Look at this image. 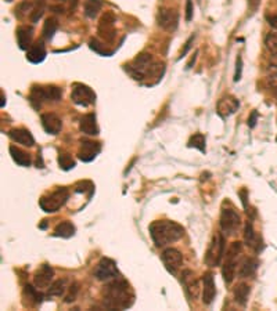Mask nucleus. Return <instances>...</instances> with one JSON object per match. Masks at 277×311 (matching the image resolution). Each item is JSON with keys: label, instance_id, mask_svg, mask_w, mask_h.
<instances>
[{"label": "nucleus", "instance_id": "33", "mask_svg": "<svg viewBox=\"0 0 277 311\" xmlns=\"http://www.w3.org/2000/svg\"><path fill=\"white\" fill-rule=\"evenodd\" d=\"M187 147L189 148H197L198 151L204 153L205 152V135L201 134V133H197V134L191 135L190 140L187 143Z\"/></svg>", "mask_w": 277, "mask_h": 311}, {"label": "nucleus", "instance_id": "12", "mask_svg": "<svg viewBox=\"0 0 277 311\" xmlns=\"http://www.w3.org/2000/svg\"><path fill=\"white\" fill-rule=\"evenodd\" d=\"M118 274L119 273L115 262L111 260V259H107V257H103L100 262H99V264L96 266L95 277L99 281L113 280V278H117Z\"/></svg>", "mask_w": 277, "mask_h": 311}, {"label": "nucleus", "instance_id": "35", "mask_svg": "<svg viewBox=\"0 0 277 311\" xmlns=\"http://www.w3.org/2000/svg\"><path fill=\"white\" fill-rule=\"evenodd\" d=\"M89 47H90L91 50H95L96 53H99L100 55H104V57H109V55L113 54V51L107 49V46H105L104 43L97 41V39H90Z\"/></svg>", "mask_w": 277, "mask_h": 311}, {"label": "nucleus", "instance_id": "44", "mask_svg": "<svg viewBox=\"0 0 277 311\" xmlns=\"http://www.w3.org/2000/svg\"><path fill=\"white\" fill-rule=\"evenodd\" d=\"M194 41V36H191L190 39H189V41L186 42V46H184V50H182V53H180V59H182L183 55H186V53L187 51H189V50H190V47H191V42Z\"/></svg>", "mask_w": 277, "mask_h": 311}, {"label": "nucleus", "instance_id": "6", "mask_svg": "<svg viewBox=\"0 0 277 311\" xmlns=\"http://www.w3.org/2000/svg\"><path fill=\"white\" fill-rule=\"evenodd\" d=\"M241 253V242L234 241L226 253V260L223 263L222 267V275L225 284L230 285L233 280L236 278V271H237V260H238V255Z\"/></svg>", "mask_w": 277, "mask_h": 311}, {"label": "nucleus", "instance_id": "42", "mask_svg": "<svg viewBox=\"0 0 277 311\" xmlns=\"http://www.w3.org/2000/svg\"><path fill=\"white\" fill-rule=\"evenodd\" d=\"M266 21L273 29H277V14H269L266 15Z\"/></svg>", "mask_w": 277, "mask_h": 311}, {"label": "nucleus", "instance_id": "14", "mask_svg": "<svg viewBox=\"0 0 277 311\" xmlns=\"http://www.w3.org/2000/svg\"><path fill=\"white\" fill-rule=\"evenodd\" d=\"M100 143L91 140H81L79 151H78V158L81 159L82 162H91L100 153Z\"/></svg>", "mask_w": 277, "mask_h": 311}, {"label": "nucleus", "instance_id": "16", "mask_svg": "<svg viewBox=\"0 0 277 311\" xmlns=\"http://www.w3.org/2000/svg\"><path fill=\"white\" fill-rule=\"evenodd\" d=\"M53 277H54L53 267L49 266L47 263H45V264H42V266L38 268L35 275H33V284L39 289L49 288L51 285V281H53Z\"/></svg>", "mask_w": 277, "mask_h": 311}, {"label": "nucleus", "instance_id": "5", "mask_svg": "<svg viewBox=\"0 0 277 311\" xmlns=\"http://www.w3.org/2000/svg\"><path fill=\"white\" fill-rule=\"evenodd\" d=\"M69 199V191L65 187H60V188L51 191L49 194L43 195L39 199V206L43 212L46 213H56L67 203Z\"/></svg>", "mask_w": 277, "mask_h": 311}, {"label": "nucleus", "instance_id": "19", "mask_svg": "<svg viewBox=\"0 0 277 311\" xmlns=\"http://www.w3.org/2000/svg\"><path fill=\"white\" fill-rule=\"evenodd\" d=\"M41 122L46 133L49 134H59L63 129V122L56 113H43L41 116Z\"/></svg>", "mask_w": 277, "mask_h": 311}, {"label": "nucleus", "instance_id": "22", "mask_svg": "<svg viewBox=\"0 0 277 311\" xmlns=\"http://www.w3.org/2000/svg\"><path fill=\"white\" fill-rule=\"evenodd\" d=\"M27 59L32 64H41L46 59V46L42 41L35 42L33 45L28 49Z\"/></svg>", "mask_w": 277, "mask_h": 311}, {"label": "nucleus", "instance_id": "45", "mask_svg": "<svg viewBox=\"0 0 277 311\" xmlns=\"http://www.w3.org/2000/svg\"><path fill=\"white\" fill-rule=\"evenodd\" d=\"M240 197H241V202H243V205L247 207V191L246 189H241Z\"/></svg>", "mask_w": 277, "mask_h": 311}, {"label": "nucleus", "instance_id": "37", "mask_svg": "<svg viewBox=\"0 0 277 311\" xmlns=\"http://www.w3.org/2000/svg\"><path fill=\"white\" fill-rule=\"evenodd\" d=\"M265 45H266V49L269 50V53H272L273 55H277V33H269L266 39H265Z\"/></svg>", "mask_w": 277, "mask_h": 311}, {"label": "nucleus", "instance_id": "49", "mask_svg": "<svg viewBox=\"0 0 277 311\" xmlns=\"http://www.w3.org/2000/svg\"><path fill=\"white\" fill-rule=\"evenodd\" d=\"M5 107V93L2 91V108Z\"/></svg>", "mask_w": 277, "mask_h": 311}, {"label": "nucleus", "instance_id": "1", "mask_svg": "<svg viewBox=\"0 0 277 311\" xmlns=\"http://www.w3.org/2000/svg\"><path fill=\"white\" fill-rule=\"evenodd\" d=\"M103 299L107 308L125 310L135 303V293L129 282L125 280H114L103 289Z\"/></svg>", "mask_w": 277, "mask_h": 311}, {"label": "nucleus", "instance_id": "30", "mask_svg": "<svg viewBox=\"0 0 277 311\" xmlns=\"http://www.w3.org/2000/svg\"><path fill=\"white\" fill-rule=\"evenodd\" d=\"M248 296H250V286L247 284H240L234 288V300L240 306H246Z\"/></svg>", "mask_w": 277, "mask_h": 311}, {"label": "nucleus", "instance_id": "34", "mask_svg": "<svg viewBox=\"0 0 277 311\" xmlns=\"http://www.w3.org/2000/svg\"><path fill=\"white\" fill-rule=\"evenodd\" d=\"M59 165L63 170H71L77 166V162L73 161L72 157L67 152H60L59 155Z\"/></svg>", "mask_w": 277, "mask_h": 311}, {"label": "nucleus", "instance_id": "47", "mask_svg": "<svg viewBox=\"0 0 277 311\" xmlns=\"http://www.w3.org/2000/svg\"><path fill=\"white\" fill-rule=\"evenodd\" d=\"M248 2H250V6L251 7H252V9H256V7H258V5H259V2H261V0H248Z\"/></svg>", "mask_w": 277, "mask_h": 311}, {"label": "nucleus", "instance_id": "7", "mask_svg": "<svg viewBox=\"0 0 277 311\" xmlns=\"http://www.w3.org/2000/svg\"><path fill=\"white\" fill-rule=\"evenodd\" d=\"M225 249H226V242H225V237L222 234H216L212 239V242L209 245L207 255H205L204 262L207 266L216 267L220 264L225 255Z\"/></svg>", "mask_w": 277, "mask_h": 311}, {"label": "nucleus", "instance_id": "25", "mask_svg": "<svg viewBox=\"0 0 277 311\" xmlns=\"http://www.w3.org/2000/svg\"><path fill=\"white\" fill-rule=\"evenodd\" d=\"M10 155H11V158L17 165L23 167H28L31 166V157H29V153H27L25 151H23L21 148H17V147H14L11 145L10 147Z\"/></svg>", "mask_w": 277, "mask_h": 311}, {"label": "nucleus", "instance_id": "46", "mask_svg": "<svg viewBox=\"0 0 277 311\" xmlns=\"http://www.w3.org/2000/svg\"><path fill=\"white\" fill-rule=\"evenodd\" d=\"M195 59H197V53H195V54L193 55V57H191V60H190V61H189V63H187V65H186V68H187V69H190V68L193 67V64L195 63Z\"/></svg>", "mask_w": 277, "mask_h": 311}, {"label": "nucleus", "instance_id": "4", "mask_svg": "<svg viewBox=\"0 0 277 311\" xmlns=\"http://www.w3.org/2000/svg\"><path fill=\"white\" fill-rule=\"evenodd\" d=\"M63 97V91L57 86L33 85L29 93V103L35 109H39L43 103H57Z\"/></svg>", "mask_w": 277, "mask_h": 311}, {"label": "nucleus", "instance_id": "24", "mask_svg": "<svg viewBox=\"0 0 277 311\" xmlns=\"http://www.w3.org/2000/svg\"><path fill=\"white\" fill-rule=\"evenodd\" d=\"M79 130L87 135L99 134V126H97V122H96L95 113H86L85 116L81 118V122H79Z\"/></svg>", "mask_w": 277, "mask_h": 311}, {"label": "nucleus", "instance_id": "8", "mask_svg": "<svg viewBox=\"0 0 277 311\" xmlns=\"http://www.w3.org/2000/svg\"><path fill=\"white\" fill-rule=\"evenodd\" d=\"M115 23H117V17L113 11H105L101 15L99 25H97V33L99 36L104 42L109 43L115 39Z\"/></svg>", "mask_w": 277, "mask_h": 311}, {"label": "nucleus", "instance_id": "26", "mask_svg": "<svg viewBox=\"0 0 277 311\" xmlns=\"http://www.w3.org/2000/svg\"><path fill=\"white\" fill-rule=\"evenodd\" d=\"M244 239H246V244L248 245V246H251V248H254L256 252H259L261 250V246H259V242H261V238L259 237H256V234H255L254 231V226H252V223H251L250 220L247 221L246 224V230H244Z\"/></svg>", "mask_w": 277, "mask_h": 311}, {"label": "nucleus", "instance_id": "15", "mask_svg": "<svg viewBox=\"0 0 277 311\" xmlns=\"http://www.w3.org/2000/svg\"><path fill=\"white\" fill-rule=\"evenodd\" d=\"M182 284L184 286L187 296L190 300H197L200 296V282L195 278V274L191 270H184L182 273Z\"/></svg>", "mask_w": 277, "mask_h": 311}, {"label": "nucleus", "instance_id": "36", "mask_svg": "<svg viewBox=\"0 0 277 311\" xmlns=\"http://www.w3.org/2000/svg\"><path fill=\"white\" fill-rule=\"evenodd\" d=\"M46 9V2L45 0H38L36 6H35V9L32 11V14L29 15V18H31L32 23H38L39 20L43 17V13H45Z\"/></svg>", "mask_w": 277, "mask_h": 311}, {"label": "nucleus", "instance_id": "18", "mask_svg": "<svg viewBox=\"0 0 277 311\" xmlns=\"http://www.w3.org/2000/svg\"><path fill=\"white\" fill-rule=\"evenodd\" d=\"M238 107H240V103H238V100L236 97L225 95V97L219 100L218 105H216V111L222 118H227L236 112Z\"/></svg>", "mask_w": 277, "mask_h": 311}, {"label": "nucleus", "instance_id": "27", "mask_svg": "<svg viewBox=\"0 0 277 311\" xmlns=\"http://www.w3.org/2000/svg\"><path fill=\"white\" fill-rule=\"evenodd\" d=\"M258 266H259L258 260H255V259H252V257H248V259L244 260L243 266L240 267L238 275H240L241 278H250V277H252V275L256 273V270H258Z\"/></svg>", "mask_w": 277, "mask_h": 311}, {"label": "nucleus", "instance_id": "51", "mask_svg": "<svg viewBox=\"0 0 277 311\" xmlns=\"http://www.w3.org/2000/svg\"><path fill=\"white\" fill-rule=\"evenodd\" d=\"M7 2H11V0H7Z\"/></svg>", "mask_w": 277, "mask_h": 311}, {"label": "nucleus", "instance_id": "39", "mask_svg": "<svg viewBox=\"0 0 277 311\" xmlns=\"http://www.w3.org/2000/svg\"><path fill=\"white\" fill-rule=\"evenodd\" d=\"M78 292H79V284H72L71 286H69V293L65 296V302L67 303H71L75 300V298H77Z\"/></svg>", "mask_w": 277, "mask_h": 311}, {"label": "nucleus", "instance_id": "9", "mask_svg": "<svg viewBox=\"0 0 277 311\" xmlns=\"http://www.w3.org/2000/svg\"><path fill=\"white\" fill-rule=\"evenodd\" d=\"M219 223H220V228H222L223 234L236 235V232L238 231V227L241 224L240 215L234 209H230V207L225 209L223 207Z\"/></svg>", "mask_w": 277, "mask_h": 311}, {"label": "nucleus", "instance_id": "43", "mask_svg": "<svg viewBox=\"0 0 277 311\" xmlns=\"http://www.w3.org/2000/svg\"><path fill=\"white\" fill-rule=\"evenodd\" d=\"M256 119H258V112L254 111V112L251 113L250 119H248V126L255 127V125H256Z\"/></svg>", "mask_w": 277, "mask_h": 311}, {"label": "nucleus", "instance_id": "40", "mask_svg": "<svg viewBox=\"0 0 277 311\" xmlns=\"http://www.w3.org/2000/svg\"><path fill=\"white\" fill-rule=\"evenodd\" d=\"M241 71H243V60L238 55L236 61V73H234V82H238L241 79Z\"/></svg>", "mask_w": 277, "mask_h": 311}, {"label": "nucleus", "instance_id": "48", "mask_svg": "<svg viewBox=\"0 0 277 311\" xmlns=\"http://www.w3.org/2000/svg\"><path fill=\"white\" fill-rule=\"evenodd\" d=\"M38 167H45V166H43V162H42L41 152H39V157H38Z\"/></svg>", "mask_w": 277, "mask_h": 311}, {"label": "nucleus", "instance_id": "11", "mask_svg": "<svg viewBox=\"0 0 277 311\" xmlns=\"http://www.w3.org/2000/svg\"><path fill=\"white\" fill-rule=\"evenodd\" d=\"M157 24L164 31L175 32L179 25V13L172 9H159L157 14Z\"/></svg>", "mask_w": 277, "mask_h": 311}, {"label": "nucleus", "instance_id": "29", "mask_svg": "<svg viewBox=\"0 0 277 311\" xmlns=\"http://www.w3.org/2000/svg\"><path fill=\"white\" fill-rule=\"evenodd\" d=\"M59 29V23L56 18H47L45 21V25H43V29H42V36L45 41H51L54 33Z\"/></svg>", "mask_w": 277, "mask_h": 311}, {"label": "nucleus", "instance_id": "2", "mask_svg": "<svg viewBox=\"0 0 277 311\" xmlns=\"http://www.w3.org/2000/svg\"><path fill=\"white\" fill-rule=\"evenodd\" d=\"M149 231L157 248H164L175 244L184 235V228L172 220L153 221Z\"/></svg>", "mask_w": 277, "mask_h": 311}, {"label": "nucleus", "instance_id": "17", "mask_svg": "<svg viewBox=\"0 0 277 311\" xmlns=\"http://www.w3.org/2000/svg\"><path fill=\"white\" fill-rule=\"evenodd\" d=\"M202 303L209 306L214 302L215 296H216V285H215V278L212 273H205L202 275Z\"/></svg>", "mask_w": 277, "mask_h": 311}, {"label": "nucleus", "instance_id": "13", "mask_svg": "<svg viewBox=\"0 0 277 311\" xmlns=\"http://www.w3.org/2000/svg\"><path fill=\"white\" fill-rule=\"evenodd\" d=\"M161 259H162V262H164L165 268H167L171 274H176L177 270H179L183 264L182 253L179 252L177 249H165L162 255H161Z\"/></svg>", "mask_w": 277, "mask_h": 311}, {"label": "nucleus", "instance_id": "3", "mask_svg": "<svg viewBox=\"0 0 277 311\" xmlns=\"http://www.w3.org/2000/svg\"><path fill=\"white\" fill-rule=\"evenodd\" d=\"M126 71L135 81L141 82L144 79H150V76L159 81L164 75V65L155 63L153 55L149 53H141L132 63L127 64Z\"/></svg>", "mask_w": 277, "mask_h": 311}, {"label": "nucleus", "instance_id": "10", "mask_svg": "<svg viewBox=\"0 0 277 311\" xmlns=\"http://www.w3.org/2000/svg\"><path fill=\"white\" fill-rule=\"evenodd\" d=\"M71 100L77 105L89 107V105H93L96 103V93L89 86L82 85V83H75L72 86V91H71Z\"/></svg>", "mask_w": 277, "mask_h": 311}, {"label": "nucleus", "instance_id": "21", "mask_svg": "<svg viewBox=\"0 0 277 311\" xmlns=\"http://www.w3.org/2000/svg\"><path fill=\"white\" fill-rule=\"evenodd\" d=\"M9 137L24 147H33L35 145V139L31 134V131L27 130V129H11L9 131Z\"/></svg>", "mask_w": 277, "mask_h": 311}, {"label": "nucleus", "instance_id": "41", "mask_svg": "<svg viewBox=\"0 0 277 311\" xmlns=\"http://www.w3.org/2000/svg\"><path fill=\"white\" fill-rule=\"evenodd\" d=\"M193 0H187L186 2V21L190 23L191 18H193Z\"/></svg>", "mask_w": 277, "mask_h": 311}, {"label": "nucleus", "instance_id": "23", "mask_svg": "<svg viewBox=\"0 0 277 311\" xmlns=\"http://www.w3.org/2000/svg\"><path fill=\"white\" fill-rule=\"evenodd\" d=\"M33 39V28L29 25H21L17 29V43L21 50H28L32 46Z\"/></svg>", "mask_w": 277, "mask_h": 311}, {"label": "nucleus", "instance_id": "20", "mask_svg": "<svg viewBox=\"0 0 277 311\" xmlns=\"http://www.w3.org/2000/svg\"><path fill=\"white\" fill-rule=\"evenodd\" d=\"M24 306L28 307H36L43 302V295L39 292V288L32 286V285H25L23 290Z\"/></svg>", "mask_w": 277, "mask_h": 311}, {"label": "nucleus", "instance_id": "32", "mask_svg": "<svg viewBox=\"0 0 277 311\" xmlns=\"http://www.w3.org/2000/svg\"><path fill=\"white\" fill-rule=\"evenodd\" d=\"M65 290H67V280H57L50 285V288L47 290V295L61 298L65 293Z\"/></svg>", "mask_w": 277, "mask_h": 311}, {"label": "nucleus", "instance_id": "28", "mask_svg": "<svg viewBox=\"0 0 277 311\" xmlns=\"http://www.w3.org/2000/svg\"><path fill=\"white\" fill-rule=\"evenodd\" d=\"M75 231H77V228L71 221H63V223L57 224L53 235L54 237H61V238H71L75 234Z\"/></svg>", "mask_w": 277, "mask_h": 311}, {"label": "nucleus", "instance_id": "38", "mask_svg": "<svg viewBox=\"0 0 277 311\" xmlns=\"http://www.w3.org/2000/svg\"><path fill=\"white\" fill-rule=\"evenodd\" d=\"M75 191L77 192H90L93 194V191H95V185L91 184L90 181H79L77 185H75Z\"/></svg>", "mask_w": 277, "mask_h": 311}, {"label": "nucleus", "instance_id": "50", "mask_svg": "<svg viewBox=\"0 0 277 311\" xmlns=\"http://www.w3.org/2000/svg\"><path fill=\"white\" fill-rule=\"evenodd\" d=\"M57 2H64V0H57Z\"/></svg>", "mask_w": 277, "mask_h": 311}, {"label": "nucleus", "instance_id": "31", "mask_svg": "<svg viewBox=\"0 0 277 311\" xmlns=\"http://www.w3.org/2000/svg\"><path fill=\"white\" fill-rule=\"evenodd\" d=\"M101 7H103L101 0H86L85 2V15L89 18H96Z\"/></svg>", "mask_w": 277, "mask_h": 311}]
</instances>
